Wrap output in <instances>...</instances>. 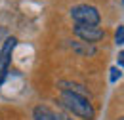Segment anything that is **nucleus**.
<instances>
[{"mask_svg":"<svg viewBox=\"0 0 124 120\" xmlns=\"http://www.w3.org/2000/svg\"><path fill=\"white\" fill-rule=\"evenodd\" d=\"M61 103L67 111H71L73 114H77V116H80L84 120H93V116H95V111H93L92 103L84 95H80V93L63 90L61 91Z\"/></svg>","mask_w":124,"mask_h":120,"instance_id":"obj_1","label":"nucleus"},{"mask_svg":"<svg viewBox=\"0 0 124 120\" xmlns=\"http://www.w3.org/2000/svg\"><path fill=\"white\" fill-rule=\"evenodd\" d=\"M71 17L77 21V25H99L101 15L95 6L90 4H80L71 10Z\"/></svg>","mask_w":124,"mask_h":120,"instance_id":"obj_2","label":"nucleus"},{"mask_svg":"<svg viewBox=\"0 0 124 120\" xmlns=\"http://www.w3.org/2000/svg\"><path fill=\"white\" fill-rule=\"evenodd\" d=\"M75 34L82 42H88V44H95L101 38H105V30L99 29L97 25H77L75 27Z\"/></svg>","mask_w":124,"mask_h":120,"instance_id":"obj_3","label":"nucleus"},{"mask_svg":"<svg viewBox=\"0 0 124 120\" xmlns=\"http://www.w3.org/2000/svg\"><path fill=\"white\" fill-rule=\"evenodd\" d=\"M16 44H17V38L10 36V38L4 42V48H2V52H0V84H2V80H4L6 73H8L10 61H12V52H14Z\"/></svg>","mask_w":124,"mask_h":120,"instance_id":"obj_4","label":"nucleus"},{"mask_svg":"<svg viewBox=\"0 0 124 120\" xmlns=\"http://www.w3.org/2000/svg\"><path fill=\"white\" fill-rule=\"evenodd\" d=\"M73 50L80 53V55H93L95 53V46L93 44H88V42H73Z\"/></svg>","mask_w":124,"mask_h":120,"instance_id":"obj_5","label":"nucleus"},{"mask_svg":"<svg viewBox=\"0 0 124 120\" xmlns=\"http://www.w3.org/2000/svg\"><path fill=\"white\" fill-rule=\"evenodd\" d=\"M34 120H55V112H52L48 107L38 105L34 109Z\"/></svg>","mask_w":124,"mask_h":120,"instance_id":"obj_6","label":"nucleus"},{"mask_svg":"<svg viewBox=\"0 0 124 120\" xmlns=\"http://www.w3.org/2000/svg\"><path fill=\"white\" fill-rule=\"evenodd\" d=\"M115 42L116 44H124V27L120 25L118 29H116V32H115Z\"/></svg>","mask_w":124,"mask_h":120,"instance_id":"obj_7","label":"nucleus"},{"mask_svg":"<svg viewBox=\"0 0 124 120\" xmlns=\"http://www.w3.org/2000/svg\"><path fill=\"white\" fill-rule=\"evenodd\" d=\"M120 75H122V73H120L116 67H113V69H111V82H116V80L120 78Z\"/></svg>","mask_w":124,"mask_h":120,"instance_id":"obj_8","label":"nucleus"},{"mask_svg":"<svg viewBox=\"0 0 124 120\" xmlns=\"http://www.w3.org/2000/svg\"><path fill=\"white\" fill-rule=\"evenodd\" d=\"M55 120H73V118L67 116V114H57V112H55Z\"/></svg>","mask_w":124,"mask_h":120,"instance_id":"obj_9","label":"nucleus"},{"mask_svg":"<svg viewBox=\"0 0 124 120\" xmlns=\"http://www.w3.org/2000/svg\"><path fill=\"white\" fill-rule=\"evenodd\" d=\"M118 65H120V67L124 69V50L120 52V53H118Z\"/></svg>","mask_w":124,"mask_h":120,"instance_id":"obj_10","label":"nucleus"},{"mask_svg":"<svg viewBox=\"0 0 124 120\" xmlns=\"http://www.w3.org/2000/svg\"><path fill=\"white\" fill-rule=\"evenodd\" d=\"M120 120H124V116H122V118H120Z\"/></svg>","mask_w":124,"mask_h":120,"instance_id":"obj_11","label":"nucleus"}]
</instances>
